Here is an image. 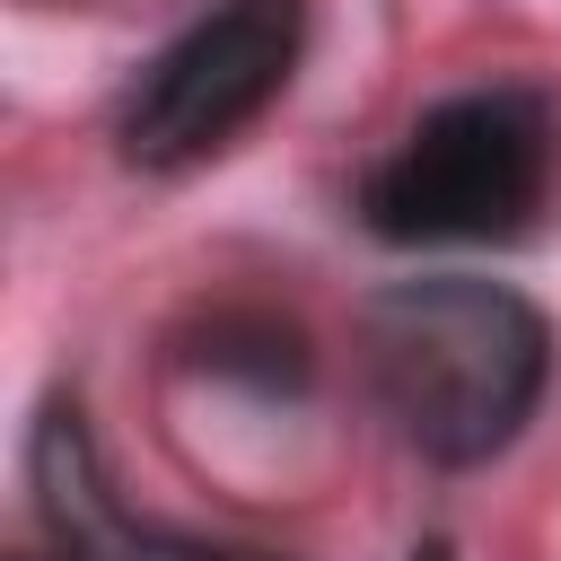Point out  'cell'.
<instances>
[{"instance_id": "1", "label": "cell", "mask_w": 561, "mask_h": 561, "mask_svg": "<svg viewBox=\"0 0 561 561\" xmlns=\"http://www.w3.org/2000/svg\"><path fill=\"white\" fill-rule=\"evenodd\" d=\"M359 359L412 456L465 473L491 465L552 386V324L482 272L386 280L359 307Z\"/></svg>"}, {"instance_id": "2", "label": "cell", "mask_w": 561, "mask_h": 561, "mask_svg": "<svg viewBox=\"0 0 561 561\" xmlns=\"http://www.w3.org/2000/svg\"><path fill=\"white\" fill-rule=\"evenodd\" d=\"M552 114L526 88H473L430 105L359 184V219L386 245H491L552 193Z\"/></svg>"}, {"instance_id": "3", "label": "cell", "mask_w": 561, "mask_h": 561, "mask_svg": "<svg viewBox=\"0 0 561 561\" xmlns=\"http://www.w3.org/2000/svg\"><path fill=\"white\" fill-rule=\"evenodd\" d=\"M307 53V0H219L175 44L149 53V70L123 96V158L149 175L219 158L298 70Z\"/></svg>"}, {"instance_id": "4", "label": "cell", "mask_w": 561, "mask_h": 561, "mask_svg": "<svg viewBox=\"0 0 561 561\" xmlns=\"http://www.w3.org/2000/svg\"><path fill=\"white\" fill-rule=\"evenodd\" d=\"M26 482L35 508L53 526L61 561H289V552H254V543H210V535H175L158 517H131L96 465V438L70 403H44L26 430Z\"/></svg>"}, {"instance_id": "5", "label": "cell", "mask_w": 561, "mask_h": 561, "mask_svg": "<svg viewBox=\"0 0 561 561\" xmlns=\"http://www.w3.org/2000/svg\"><path fill=\"white\" fill-rule=\"evenodd\" d=\"M412 561H447V543H421V552H412Z\"/></svg>"}]
</instances>
